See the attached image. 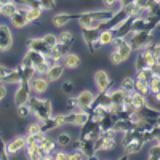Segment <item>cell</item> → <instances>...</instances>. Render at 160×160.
<instances>
[{
  "mask_svg": "<svg viewBox=\"0 0 160 160\" xmlns=\"http://www.w3.org/2000/svg\"><path fill=\"white\" fill-rule=\"evenodd\" d=\"M135 0H118V7H131Z\"/></svg>",
  "mask_w": 160,
  "mask_h": 160,
  "instance_id": "f907efd6",
  "label": "cell"
},
{
  "mask_svg": "<svg viewBox=\"0 0 160 160\" xmlns=\"http://www.w3.org/2000/svg\"><path fill=\"white\" fill-rule=\"evenodd\" d=\"M115 135L117 133L114 130L101 131V135L93 141V144H95V152L98 154V152H111V151H114V148L117 146Z\"/></svg>",
  "mask_w": 160,
  "mask_h": 160,
  "instance_id": "52a82bcc",
  "label": "cell"
},
{
  "mask_svg": "<svg viewBox=\"0 0 160 160\" xmlns=\"http://www.w3.org/2000/svg\"><path fill=\"white\" fill-rule=\"evenodd\" d=\"M158 112H160L158 109L152 108V106H149V104H144L142 108L136 109V114L133 115V118L135 120H142V122L149 123V125H154V120L158 115Z\"/></svg>",
  "mask_w": 160,
  "mask_h": 160,
  "instance_id": "4fadbf2b",
  "label": "cell"
},
{
  "mask_svg": "<svg viewBox=\"0 0 160 160\" xmlns=\"http://www.w3.org/2000/svg\"><path fill=\"white\" fill-rule=\"evenodd\" d=\"M93 82H95V87H96L98 91H109L111 85H112V78H111L108 71L98 69L93 74Z\"/></svg>",
  "mask_w": 160,
  "mask_h": 160,
  "instance_id": "5bb4252c",
  "label": "cell"
},
{
  "mask_svg": "<svg viewBox=\"0 0 160 160\" xmlns=\"http://www.w3.org/2000/svg\"><path fill=\"white\" fill-rule=\"evenodd\" d=\"M0 136H2V135H0Z\"/></svg>",
  "mask_w": 160,
  "mask_h": 160,
  "instance_id": "6f0895ef",
  "label": "cell"
},
{
  "mask_svg": "<svg viewBox=\"0 0 160 160\" xmlns=\"http://www.w3.org/2000/svg\"><path fill=\"white\" fill-rule=\"evenodd\" d=\"M51 158H55V160H68L69 158V152L66 151V149H56L55 152H53V157Z\"/></svg>",
  "mask_w": 160,
  "mask_h": 160,
  "instance_id": "f6af8a7d",
  "label": "cell"
},
{
  "mask_svg": "<svg viewBox=\"0 0 160 160\" xmlns=\"http://www.w3.org/2000/svg\"><path fill=\"white\" fill-rule=\"evenodd\" d=\"M154 125H158V127H160V112H158V115H157L155 120H154Z\"/></svg>",
  "mask_w": 160,
  "mask_h": 160,
  "instance_id": "db71d44e",
  "label": "cell"
},
{
  "mask_svg": "<svg viewBox=\"0 0 160 160\" xmlns=\"http://www.w3.org/2000/svg\"><path fill=\"white\" fill-rule=\"evenodd\" d=\"M0 82H3V83H7V85H11V83L18 85V82H19V74H18L16 68L13 69V68H7V66L0 64Z\"/></svg>",
  "mask_w": 160,
  "mask_h": 160,
  "instance_id": "d6986e66",
  "label": "cell"
},
{
  "mask_svg": "<svg viewBox=\"0 0 160 160\" xmlns=\"http://www.w3.org/2000/svg\"><path fill=\"white\" fill-rule=\"evenodd\" d=\"M8 3H15V0H0V7L8 5Z\"/></svg>",
  "mask_w": 160,
  "mask_h": 160,
  "instance_id": "f5cc1de1",
  "label": "cell"
},
{
  "mask_svg": "<svg viewBox=\"0 0 160 160\" xmlns=\"http://www.w3.org/2000/svg\"><path fill=\"white\" fill-rule=\"evenodd\" d=\"M61 127H82L85 122H88L90 114L85 111H66L56 114Z\"/></svg>",
  "mask_w": 160,
  "mask_h": 160,
  "instance_id": "5b68a950",
  "label": "cell"
},
{
  "mask_svg": "<svg viewBox=\"0 0 160 160\" xmlns=\"http://www.w3.org/2000/svg\"><path fill=\"white\" fill-rule=\"evenodd\" d=\"M42 11H51L56 8V0H38Z\"/></svg>",
  "mask_w": 160,
  "mask_h": 160,
  "instance_id": "b9f144b4",
  "label": "cell"
},
{
  "mask_svg": "<svg viewBox=\"0 0 160 160\" xmlns=\"http://www.w3.org/2000/svg\"><path fill=\"white\" fill-rule=\"evenodd\" d=\"M114 40H115V37H114L112 29H108V28H102L101 29L99 37H98V45L99 47H109V45L114 43Z\"/></svg>",
  "mask_w": 160,
  "mask_h": 160,
  "instance_id": "83f0119b",
  "label": "cell"
},
{
  "mask_svg": "<svg viewBox=\"0 0 160 160\" xmlns=\"http://www.w3.org/2000/svg\"><path fill=\"white\" fill-rule=\"evenodd\" d=\"M120 144H122V149H123L125 155L130 157V155H135V154L141 152L146 142H144V139H142V133H139L138 130L133 128V130H130V131L122 133Z\"/></svg>",
  "mask_w": 160,
  "mask_h": 160,
  "instance_id": "7a4b0ae2",
  "label": "cell"
},
{
  "mask_svg": "<svg viewBox=\"0 0 160 160\" xmlns=\"http://www.w3.org/2000/svg\"><path fill=\"white\" fill-rule=\"evenodd\" d=\"M95 93L90 91V90H83V91H80L78 95L75 96V102H77V108L80 111H85L88 112L91 108H93V102H95Z\"/></svg>",
  "mask_w": 160,
  "mask_h": 160,
  "instance_id": "9a60e30c",
  "label": "cell"
},
{
  "mask_svg": "<svg viewBox=\"0 0 160 160\" xmlns=\"http://www.w3.org/2000/svg\"><path fill=\"white\" fill-rule=\"evenodd\" d=\"M133 91L149 96V83H146V82H142V80H139V78L135 77V88H133Z\"/></svg>",
  "mask_w": 160,
  "mask_h": 160,
  "instance_id": "e575fe53",
  "label": "cell"
},
{
  "mask_svg": "<svg viewBox=\"0 0 160 160\" xmlns=\"http://www.w3.org/2000/svg\"><path fill=\"white\" fill-rule=\"evenodd\" d=\"M136 78L142 80L146 83H151L152 78H154V74L151 72V69H142V71H136Z\"/></svg>",
  "mask_w": 160,
  "mask_h": 160,
  "instance_id": "f35d334b",
  "label": "cell"
},
{
  "mask_svg": "<svg viewBox=\"0 0 160 160\" xmlns=\"http://www.w3.org/2000/svg\"><path fill=\"white\" fill-rule=\"evenodd\" d=\"M26 146H28V136L26 135L24 136H15L7 142V152H8V155H15V154L24 152Z\"/></svg>",
  "mask_w": 160,
  "mask_h": 160,
  "instance_id": "2e32d148",
  "label": "cell"
},
{
  "mask_svg": "<svg viewBox=\"0 0 160 160\" xmlns=\"http://www.w3.org/2000/svg\"><path fill=\"white\" fill-rule=\"evenodd\" d=\"M151 72L154 74V77H160V59H157L154 64H151Z\"/></svg>",
  "mask_w": 160,
  "mask_h": 160,
  "instance_id": "c3c4849f",
  "label": "cell"
},
{
  "mask_svg": "<svg viewBox=\"0 0 160 160\" xmlns=\"http://www.w3.org/2000/svg\"><path fill=\"white\" fill-rule=\"evenodd\" d=\"M101 29H93V28H80V34H82V40L83 43L88 47L90 51H95L96 48H99L98 45V37H99Z\"/></svg>",
  "mask_w": 160,
  "mask_h": 160,
  "instance_id": "8fae6325",
  "label": "cell"
},
{
  "mask_svg": "<svg viewBox=\"0 0 160 160\" xmlns=\"http://www.w3.org/2000/svg\"><path fill=\"white\" fill-rule=\"evenodd\" d=\"M13 43H15V37L11 29L7 24H0V51H8Z\"/></svg>",
  "mask_w": 160,
  "mask_h": 160,
  "instance_id": "ac0fdd59",
  "label": "cell"
},
{
  "mask_svg": "<svg viewBox=\"0 0 160 160\" xmlns=\"http://www.w3.org/2000/svg\"><path fill=\"white\" fill-rule=\"evenodd\" d=\"M109 96H111V102L112 106H122L125 102V98H127V93L122 90V88H111L109 90Z\"/></svg>",
  "mask_w": 160,
  "mask_h": 160,
  "instance_id": "4dcf8cb0",
  "label": "cell"
},
{
  "mask_svg": "<svg viewBox=\"0 0 160 160\" xmlns=\"http://www.w3.org/2000/svg\"><path fill=\"white\" fill-rule=\"evenodd\" d=\"M10 155L7 152V141H3V138L0 136V160H7Z\"/></svg>",
  "mask_w": 160,
  "mask_h": 160,
  "instance_id": "7dc6e473",
  "label": "cell"
},
{
  "mask_svg": "<svg viewBox=\"0 0 160 160\" xmlns=\"http://www.w3.org/2000/svg\"><path fill=\"white\" fill-rule=\"evenodd\" d=\"M149 135H151V142H160V127L152 125L149 130Z\"/></svg>",
  "mask_w": 160,
  "mask_h": 160,
  "instance_id": "7bdbcfd3",
  "label": "cell"
},
{
  "mask_svg": "<svg viewBox=\"0 0 160 160\" xmlns=\"http://www.w3.org/2000/svg\"><path fill=\"white\" fill-rule=\"evenodd\" d=\"M15 3L18 8H24V10H42L38 0H15Z\"/></svg>",
  "mask_w": 160,
  "mask_h": 160,
  "instance_id": "d6a6232c",
  "label": "cell"
},
{
  "mask_svg": "<svg viewBox=\"0 0 160 160\" xmlns=\"http://www.w3.org/2000/svg\"><path fill=\"white\" fill-rule=\"evenodd\" d=\"M135 128V118L130 117V118H115L114 120V125H112V130L115 133H125V131H130Z\"/></svg>",
  "mask_w": 160,
  "mask_h": 160,
  "instance_id": "484cf974",
  "label": "cell"
},
{
  "mask_svg": "<svg viewBox=\"0 0 160 160\" xmlns=\"http://www.w3.org/2000/svg\"><path fill=\"white\" fill-rule=\"evenodd\" d=\"M40 127H42V131L45 133H50L53 130H58L61 128V123H59V120L56 117V114H53L51 117H48L47 120H43V122H40Z\"/></svg>",
  "mask_w": 160,
  "mask_h": 160,
  "instance_id": "f546056e",
  "label": "cell"
},
{
  "mask_svg": "<svg viewBox=\"0 0 160 160\" xmlns=\"http://www.w3.org/2000/svg\"><path fill=\"white\" fill-rule=\"evenodd\" d=\"M16 71L19 74V80H26V82H29L32 78V75L35 74V69L32 68V64L26 58H22V61L16 66Z\"/></svg>",
  "mask_w": 160,
  "mask_h": 160,
  "instance_id": "7402d4cb",
  "label": "cell"
},
{
  "mask_svg": "<svg viewBox=\"0 0 160 160\" xmlns=\"http://www.w3.org/2000/svg\"><path fill=\"white\" fill-rule=\"evenodd\" d=\"M42 131V127H40V122L35 120V122L29 123L28 128H26V136H32V135H37V133Z\"/></svg>",
  "mask_w": 160,
  "mask_h": 160,
  "instance_id": "60d3db41",
  "label": "cell"
},
{
  "mask_svg": "<svg viewBox=\"0 0 160 160\" xmlns=\"http://www.w3.org/2000/svg\"><path fill=\"white\" fill-rule=\"evenodd\" d=\"M29 85H31V90L34 95H43V93L48 90L50 87V80L45 74H34L32 78L29 80Z\"/></svg>",
  "mask_w": 160,
  "mask_h": 160,
  "instance_id": "7c38bea8",
  "label": "cell"
},
{
  "mask_svg": "<svg viewBox=\"0 0 160 160\" xmlns=\"http://www.w3.org/2000/svg\"><path fill=\"white\" fill-rule=\"evenodd\" d=\"M59 62L64 66V69H77L80 66V56L77 55V53L68 51V53H64V55L61 56Z\"/></svg>",
  "mask_w": 160,
  "mask_h": 160,
  "instance_id": "4316f807",
  "label": "cell"
},
{
  "mask_svg": "<svg viewBox=\"0 0 160 160\" xmlns=\"http://www.w3.org/2000/svg\"><path fill=\"white\" fill-rule=\"evenodd\" d=\"M62 74H64V66H62L61 62H56V64L50 66L48 72H47L45 75L48 77L50 82H56V80H59V78L62 77Z\"/></svg>",
  "mask_w": 160,
  "mask_h": 160,
  "instance_id": "f1b7e54d",
  "label": "cell"
},
{
  "mask_svg": "<svg viewBox=\"0 0 160 160\" xmlns=\"http://www.w3.org/2000/svg\"><path fill=\"white\" fill-rule=\"evenodd\" d=\"M26 45H28V48H31V50H34V51H38V53H42V55H47V53L51 50V48L45 43V40H43L42 37H31V38H28Z\"/></svg>",
  "mask_w": 160,
  "mask_h": 160,
  "instance_id": "cb8c5ba5",
  "label": "cell"
},
{
  "mask_svg": "<svg viewBox=\"0 0 160 160\" xmlns=\"http://www.w3.org/2000/svg\"><path fill=\"white\" fill-rule=\"evenodd\" d=\"M101 135V128L96 122H93V120L88 118V122H85L82 127H78V136L80 139H91L95 141L98 136Z\"/></svg>",
  "mask_w": 160,
  "mask_h": 160,
  "instance_id": "30bf717a",
  "label": "cell"
},
{
  "mask_svg": "<svg viewBox=\"0 0 160 160\" xmlns=\"http://www.w3.org/2000/svg\"><path fill=\"white\" fill-rule=\"evenodd\" d=\"M125 38L130 43L133 51H139V50L148 47L152 42L154 37H152V32H149V31H131Z\"/></svg>",
  "mask_w": 160,
  "mask_h": 160,
  "instance_id": "8992f818",
  "label": "cell"
},
{
  "mask_svg": "<svg viewBox=\"0 0 160 160\" xmlns=\"http://www.w3.org/2000/svg\"><path fill=\"white\" fill-rule=\"evenodd\" d=\"M32 95H34V93L31 90L29 82H26V80H19L15 93H13V104L18 106V104H22V102H28Z\"/></svg>",
  "mask_w": 160,
  "mask_h": 160,
  "instance_id": "9c48e42d",
  "label": "cell"
},
{
  "mask_svg": "<svg viewBox=\"0 0 160 160\" xmlns=\"http://www.w3.org/2000/svg\"><path fill=\"white\" fill-rule=\"evenodd\" d=\"M53 138H55V142H56V146H58L59 149H69L72 141L75 139L71 131H66V130H59Z\"/></svg>",
  "mask_w": 160,
  "mask_h": 160,
  "instance_id": "44dd1931",
  "label": "cell"
},
{
  "mask_svg": "<svg viewBox=\"0 0 160 160\" xmlns=\"http://www.w3.org/2000/svg\"><path fill=\"white\" fill-rule=\"evenodd\" d=\"M22 58H26V59H28V61L32 64V68L35 69L37 74H47V72H48V68H50V66H48V62H47L45 55H42V53H38V51H34V50L28 48Z\"/></svg>",
  "mask_w": 160,
  "mask_h": 160,
  "instance_id": "ba28073f",
  "label": "cell"
},
{
  "mask_svg": "<svg viewBox=\"0 0 160 160\" xmlns=\"http://www.w3.org/2000/svg\"><path fill=\"white\" fill-rule=\"evenodd\" d=\"M157 2H158V0H157Z\"/></svg>",
  "mask_w": 160,
  "mask_h": 160,
  "instance_id": "9f6ffc18",
  "label": "cell"
},
{
  "mask_svg": "<svg viewBox=\"0 0 160 160\" xmlns=\"http://www.w3.org/2000/svg\"><path fill=\"white\" fill-rule=\"evenodd\" d=\"M72 43H74V35H72V32H71V31H62V32L58 34V43H56L55 48L61 53V55H64V53H68V51L71 50Z\"/></svg>",
  "mask_w": 160,
  "mask_h": 160,
  "instance_id": "e0dca14e",
  "label": "cell"
},
{
  "mask_svg": "<svg viewBox=\"0 0 160 160\" xmlns=\"http://www.w3.org/2000/svg\"><path fill=\"white\" fill-rule=\"evenodd\" d=\"M18 10V7H16V3H8V5H3L2 7V16H7V18H10L13 13H15Z\"/></svg>",
  "mask_w": 160,
  "mask_h": 160,
  "instance_id": "ee69618b",
  "label": "cell"
},
{
  "mask_svg": "<svg viewBox=\"0 0 160 160\" xmlns=\"http://www.w3.org/2000/svg\"><path fill=\"white\" fill-rule=\"evenodd\" d=\"M64 111H80L77 108V102H75V98H69L64 101Z\"/></svg>",
  "mask_w": 160,
  "mask_h": 160,
  "instance_id": "bcb514c9",
  "label": "cell"
},
{
  "mask_svg": "<svg viewBox=\"0 0 160 160\" xmlns=\"http://www.w3.org/2000/svg\"><path fill=\"white\" fill-rule=\"evenodd\" d=\"M42 38L45 40V43L50 47V48H55L56 43H58V34H53V32H47L42 35Z\"/></svg>",
  "mask_w": 160,
  "mask_h": 160,
  "instance_id": "ab89813d",
  "label": "cell"
},
{
  "mask_svg": "<svg viewBox=\"0 0 160 160\" xmlns=\"http://www.w3.org/2000/svg\"><path fill=\"white\" fill-rule=\"evenodd\" d=\"M114 15V10L111 8H93L74 13V21H77L78 28H93V29H102L104 24L111 19Z\"/></svg>",
  "mask_w": 160,
  "mask_h": 160,
  "instance_id": "6da1fadb",
  "label": "cell"
},
{
  "mask_svg": "<svg viewBox=\"0 0 160 160\" xmlns=\"http://www.w3.org/2000/svg\"><path fill=\"white\" fill-rule=\"evenodd\" d=\"M16 112H18V115H19L21 118H28V117H31V115H32L29 102H22V104H18V106H16Z\"/></svg>",
  "mask_w": 160,
  "mask_h": 160,
  "instance_id": "d590c367",
  "label": "cell"
},
{
  "mask_svg": "<svg viewBox=\"0 0 160 160\" xmlns=\"http://www.w3.org/2000/svg\"><path fill=\"white\" fill-rule=\"evenodd\" d=\"M118 88H122L127 95H130V93H133V88H135V77L131 75H127L122 78V82H120Z\"/></svg>",
  "mask_w": 160,
  "mask_h": 160,
  "instance_id": "836d02e7",
  "label": "cell"
},
{
  "mask_svg": "<svg viewBox=\"0 0 160 160\" xmlns=\"http://www.w3.org/2000/svg\"><path fill=\"white\" fill-rule=\"evenodd\" d=\"M74 21V13L71 11H59V13H55L51 18V24L55 26V28H64L66 24H69Z\"/></svg>",
  "mask_w": 160,
  "mask_h": 160,
  "instance_id": "603a6c76",
  "label": "cell"
},
{
  "mask_svg": "<svg viewBox=\"0 0 160 160\" xmlns=\"http://www.w3.org/2000/svg\"><path fill=\"white\" fill-rule=\"evenodd\" d=\"M148 158L151 160H160V142H152L148 149Z\"/></svg>",
  "mask_w": 160,
  "mask_h": 160,
  "instance_id": "8d00e7d4",
  "label": "cell"
},
{
  "mask_svg": "<svg viewBox=\"0 0 160 160\" xmlns=\"http://www.w3.org/2000/svg\"><path fill=\"white\" fill-rule=\"evenodd\" d=\"M131 53H133V50H131L130 43L127 42V38H115L112 43V50L109 53V59L114 66H118V64L125 62L131 56Z\"/></svg>",
  "mask_w": 160,
  "mask_h": 160,
  "instance_id": "277c9868",
  "label": "cell"
},
{
  "mask_svg": "<svg viewBox=\"0 0 160 160\" xmlns=\"http://www.w3.org/2000/svg\"><path fill=\"white\" fill-rule=\"evenodd\" d=\"M130 102H131V106L135 109H139V108H142L144 104H148V96L133 91V93H130Z\"/></svg>",
  "mask_w": 160,
  "mask_h": 160,
  "instance_id": "1f68e13d",
  "label": "cell"
},
{
  "mask_svg": "<svg viewBox=\"0 0 160 160\" xmlns=\"http://www.w3.org/2000/svg\"><path fill=\"white\" fill-rule=\"evenodd\" d=\"M0 16H2V7H0Z\"/></svg>",
  "mask_w": 160,
  "mask_h": 160,
  "instance_id": "11a10c76",
  "label": "cell"
},
{
  "mask_svg": "<svg viewBox=\"0 0 160 160\" xmlns=\"http://www.w3.org/2000/svg\"><path fill=\"white\" fill-rule=\"evenodd\" d=\"M61 91H62V95L71 96L75 91V83L72 82V80H64V82L61 83Z\"/></svg>",
  "mask_w": 160,
  "mask_h": 160,
  "instance_id": "74e56055",
  "label": "cell"
},
{
  "mask_svg": "<svg viewBox=\"0 0 160 160\" xmlns=\"http://www.w3.org/2000/svg\"><path fill=\"white\" fill-rule=\"evenodd\" d=\"M131 31H133V16H130L127 21L120 22L118 26H115V28L112 29V32H114V37H115V38H125Z\"/></svg>",
  "mask_w": 160,
  "mask_h": 160,
  "instance_id": "d4e9b609",
  "label": "cell"
},
{
  "mask_svg": "<svg viewBox=\"0 0 160 160\" xmlns=\"http://www.w3.org/2000/svg\"><path fill=\"white\" fill-rule=\"evenodd\" d=\"M7 98V83L0 82V102Z\"/></svg>",
  "mask_w": 160,
  "mask_h": 160,
  "instance_id": "681fc988",
  "label": "cell"
},
{
  "mask_svg": "<svg viewBox=\"0 0 160 160\" xmlns=\"http://www.w3.org/2000/svg\"><path fill=\"white\" fill-rule=\"evenodd\" d=\"M151 95L154 96V101L155 102H160V90H157L155 93H151Z\"/></svg>",
  "mask_w": 160,
  "mask_h": 160,
  "instance_id": "816d5d0a",
  "label": "cell"
},
{
  "mask_svg": "<svg viewBox=\"0 0 160 160\" xmlns=\"http://www.w3.org/2000/svg\"><path fill=\"white\" fill-rule=\"evenodd\" d=\"M8 19L13 24V28H18V29H22V28L31 24L29 18H28V10H24V8H18Z\"/></svg>",
  "mask_w": 160,
  "mask_h": 160,
  "instance_id": "ffe728a7",
  "label": "cell"
},
{
  "mask_svg": "<svg viewBox=\"0 0 160 160\" xmlns=\"http://www.w3.org/2000/svg\"><path fill=\"white\" fill-rule=\"evenodd\" d=\"M29 106H31V112L35 120L43 122L48 117L53 115V102L48 98H42L40 95H32L29 98Z\"/></svg>",
  "mask_w": 160,
  "mask_h": 160,
  "instance_id": "3957f363",
  "label": "cell"
}]
</instances>
